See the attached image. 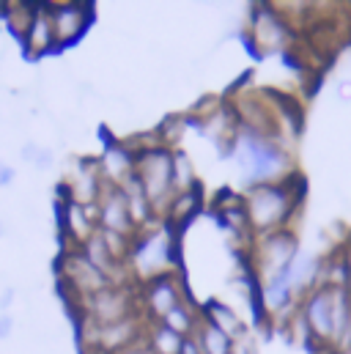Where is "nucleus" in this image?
Returning <instances> with one entry per match:
<instances>
[{
    "mask_svg": "<svg viewBox=\"0 0 351 354\" xmlns=\"http://www.w3.org/2000/svg\"><path fill=\"white\" fill-rule=\"evenodd\" d=\"M239 157H242V168L245 174L253 178L258 176H272L277 168H280V157L263 146V143H256V140H245L239 146Z\"/></svg>",
    "mask_w": 351,
    "mask_h": 354,
    "instance_id": "1",
    "label": "nucleus"
},
{
    "mask_svg": "<svg viewBox=\"0 0 351 354\" xmlns=\"http://www.w3.org/2000/svg\"><path fill=\"white\" fill-rule=\"evenodd\" d=\"M50 19H53L55 41H61V44L77 39V36L83 33V28H86V14H83V8H77V6H61V8L53 11Z\"/></svg>",
    "mask_w": 351,
    "mask_h": 354,
    "instance_id": "2",
    "label": "nucleus"
},
{
    "mask_svg": "<svg viewBox=\"0 0 351 354\" xmlns=\"http://www.w3.org/2000/svg\"><path fill=\"white\" fill-rule=\"evenodd\" d=\"M168 178H171V162L165 154H154L149 157L146 162V174H143V189L149 198H157L165 192L168 187Z\"/></svg>",
    "mask_w": 351,
    "mask_h": 354,
    "instance_id": "3",
    "label": "nucleus"
},
{
    "mask_svg": "<svg viewBox=\"0 0 351 354\" xmlns=\"http://www.w3.org/2000/svg\"><path fill=\"white\" fill-rule=\"evenodd\" d=\"M25 39H28L30 53H44V50H50V47H53V41H55L53 19H50L44 11L33 14V17H30V22H28V33H25Z\"/></svg>",
    "mask_w": 351,
    "mask_h": 354,
    "instance_id": "4",
    "label": "nucleus"
},
{
    "mask_svg": "<svg viewBox=\"0 0 351 354\" xmlns=\"http://www.w3.org/2000/svg\"><path fill=\"white\" fill-rule=\"evenodd\" d=\"M307 319L319 335H332V294H316L307 305Z\"/></svg>",
    "mask_w": 351,
    "mask_h": 354,
    "instance_id": "5",
    "label": "nucleus"
},
{
    "mask_svg": "<svg viewBox=\"0 0 351 354\" xmlns=\"http://www.w3.org/2000/svg\"><path fill=\"white\" fill-rule=\"evenodd\" d=\"M283 195H277L274 189H263L261 195L253 201V217L258 225H269L283 214Z\"/></svg>",
    "mask_w": 351,
    "mask_h": 354,
    "instance_id": "6",
    "label": "nucleus"
},
{
    "mask_svg": "<svg viewBox=\"0 0 351 354\" xmlns=\"http://www.w3.org/2000/svg\"><path fill=\"white\" fill-rule=\"evenodd\" d=\"M162 261H165V239H162V236L149 239V242L137 250V264L143 266V269H157Z\"/></svg>",
    "mask_w": 351,
    "mask_h": 354,
    "instance_id": "7",
    "label": "nucleus"
},
{
    "mask_svg": "<svg viewBox=\"0 0 351 354\" xmlns=\"http://www.w3.org/2000/svg\"><path fill=\"white\" fill-rule=\"evenodd\" d=\"M104 225L110 231H124L126 228V206L124 198H113L104 203Z\"/></svg>",
    "mask_w": 351,
    "mask_h": 354,
    "instance_id": "8",
    "label": "nucleus"
},
{
    "mask_svg": "<svg viewBox=\"0 0 351 354\" xmlns=\"http://www.w3.org/2000/svg\"><path fill=\"white\" fill-rule=\"evenodd\" d=\"M22 160H25L28 165L39 168V171H47V168L53 165V151L44 149V146H39V143H25V146H22Z\"/></svg>",
    "mask_w": 351,
    "mask_h": 354,
    "instance_id": "9",
    "label": "nucleus"
},
{
    "mask_svg": "<svg viewBox=\"0 0 351 354\" xmlns=\"http://www.w3.org/2000/svg\"><path fill=\"white\" fill-rule=\"evenodd\" d=\"M203 344H206V352L209 354H228V335L222 330H217V327L206 330Z\"/></svg>",
    "mask_w": 351,
    "mask_h": 354,
    "instance_id": "10",
    "label": "nucleus"
},
{
    "mask_svg": "<svg viewBox=\"0 0 351 354\" xmlns=\"http://www.w3.org/2000/svg\"><path fill=\"white\" fill-rule=\"evenodd\" d=\"M151 302H154V308H157L160 313H165V316L176 308V297L171 294V288H165V286L151 294Z\"/></svg>",
    "mask_w": 351,
    "mask_h": 354,
    "instance_id": "11",
    "label": "nucleus"
},
{
    "mask_svg": "<svg viewBox=\"0 0 351 354\" xmlns=\"http://www.w3.org/2000/svg\"><path fill=\"white\" fill-rule=\"evenodd\" d=\"M157 349H160L162 354H176V352H178V338L173 335V330H165V333L160 335Z\"/></svg>",
    "mask_w": 351,
    "mask_h": 354,
    "instance_id": "12",
    "label": "nucleus"
},
{
    "mask_svg": "<svg viewBox=\"0 0 351 354\" xmlns=\"http://www.w3.org/2000/svg\"><path fill=\"white\" fill-rule=\"evenodd\" d=\"M14 178H17V171H14L8 162H3V160H0V189L11 187V184H14Z\"/></svg>",
    "mask_w": 351,
    "mask_h": 354,
    "instance_id": "13",
    "label": "nucleus"
},
{
    "mask_svg": "<svg viewBox=\"0 0 351 354\" xmlns=\"http://www.w3.org/2000/svg\"><path fill=\"white\" fill-rule=\"evenodd\" d=\"M69 223H72V231H75V234H80V236L86 234V228H83L86 223H83V217H80V206H69Z\"/></svg>",
    "mask_w": 351,
    "mask_h": 354,
    "instance_id": "14",
    "label": "nucleus"
},
{
    "mask_svg": "<svg viewBox=\"0 0 351 354\" xmlns=\"http://www.w3.org/2000/svg\"><path fill=\"white\" fill-rule=\"evenodd\" d=\"M11 333H14V316L11 313H0V341L11 338Z\"/></svg>",
    "mask_w": 351,
    "mask_h": 354,
    "instance_id": "15",
    "label": "nucleus"
},
{
    "mask_svg": "<svg viewBox=\"0 0 351 354\" xmlns=\"http://www.w3.org/2000/svg\"><path fill=\"white\" fill-rule=\"evenodd\" d=\"M168 319H171V327H173L176 333L187 330V319H184V310H178V308H173V310L168 313Z\"/></svg>",
    "mask_w": 351,
    "mask_h": 354,
    "instance_id": "16",
    "label": "nucleus"
},
{
    "mask_svg": "<svg viewBox=\"0 0 351 354\" xmlns=\"http://www.w3.org/2000/svg\"><path fill=\"white\" fill-rule=\"evenodd\" d=\"M14 302V288H3V297H0V313H8V305Z\"/></svg>",
    "mask_w": 351,
    "mask_h": 354,
    "instance_id": "17",
    "label": "nucleus"
},
{
    "mask_svg": "<svg viewBox=\"0 0 351 354\" xmlns=\"http://www.w3.org/2000/svg\"><path fill=\"white\" fill-rule=\"evenodd\" d=\"M3 234H6V228H3V220H0V236H3Z\"/></svg>",
    "mask_w": 351,
    "mask_h": 354,
    "instance_id": "18",
    "label": "nucleus"
}]
</instances>
